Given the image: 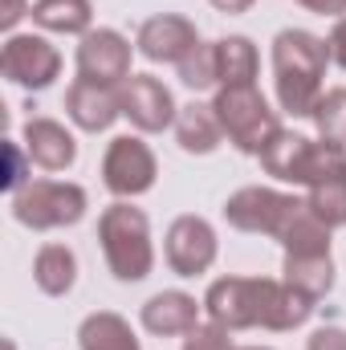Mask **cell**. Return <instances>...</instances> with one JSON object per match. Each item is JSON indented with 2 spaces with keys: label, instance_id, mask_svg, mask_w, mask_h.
<instances>
[{
  "label": "cell",
  "instance_id": "obj_1",
  "mask_svg": "<svg viewBox=\"0 0 346 350\" xmlns=\"http://www.w3.org/2000/svg\"><path fill=\"white\" fill-rule=\"evenodd\" d=\"M204 310L224 330H297L314 314V297L269 277H220L204 293Z\"/></svg>",
  "mask_w": 346,
  "mask_h": 350
},
{
  "label": "cell",
  "instance_id": "obj_2",
  "mask_svg": "<svg viewBox=\"0 0 346 350\" xmlns=\"http://www.w3.org/2000/svg\"><path fill=\"white\" fill-rule=\"evenodd\" d=\"M330 41L306 33V29H285L273 41V82L277 102L293 118H314L322 102V78L330 66Z\"/></svg>",
  "mask_w": 346,
  "mask_h": 350
},
{
  "label": "cell",
  "instance_id": "obj_3",
  "mask_svg": "<svg viewBox=\"0 0 346 350\" xmlns=\"http://www.w3.org/2000/svg\"><path fill=\"white\" fill-rule=\"evenodd\" d=\"M98 241H102V253L106 265L118 281H143L155 265V249H151V224L139 208L131 204H110L102 216H98Z\"/></svg>",
  "mask_w": 346,
  "mask_h": 350
},
{
  "label": "cell",
  "instance_id": "obj_4",
  "mask_svg": "<svg viewBox=\"0 0 346 350\" xmlns=\"http://www.w3.org/2000/svg\"><path fill=\"white\" fill-rule=\"evenodd\" d=\"M212 110H216V118H220L228 143H232L237 151H245V155H261L265 143L281 131L273 106L265 102V94H261L257 86H224L216 94Z\"/></svg>",
  "mask_w": 346,
  "mask_h": 350
},
{
  "label": "cell",
  "instance_id": "obj_5",
  "mask_svg": "<svg viewBox=\"0 0 346 350\" xmlns=\"http://www.w3.org/2000/svg\"><path fill=\"white\" fill-rule=\"evenodd\" d=\"M12 216L33 228V232H49V228H66L78 224L86 216V191L78 183H62V179H37L29 187H21L12 196Z\"/></svg>",
  "mask_w": 346,
  "mask_h": 350
},
{
  "label": "cell",
  "instance_id": "obj_6",
  "mask_svg": "<svg viewBox=\"0 0 346 350\" xmlns=\"http://www.w3.org/2000/svg\"><path fill=\"white\" fill-rule=\"evenodd\" d=\"M306 208V200H293L285 191L273 187H241L237 196H228L224 204V220L241 232H261V237H285V228L293 224V216Z\"/></svg>",
  "mask_w": 346,
  "mask_h": 350
},
{
  "label": "cell",
  "instance_id": "obj_7",
  "mask_svg": "<svg viewBox=\"0 0 346 350\" xmlns=\"http://www.w3.org/2000/svg\"><path fill=\"white\" fill-rule=\"evenodd\" d=\"M155 175H159L155 155H151V147H147L143 139L118 135V139L106 147V155H102V183H106L114 196H122V200L151 191V187H155Z\"/></svg>",
  "mask_w": 346,
  "mask_h": 350
},
{
  "label": "cell",
  "instance_id": "obj_8",
  "mask_svg": "<svg viewBox=\"0 0 346 350\" xmlns=\"http://www.w3.org/2000/svg\"><path fill=\"white\" fill-rule=\"evenodd\" d=\"M0 70H4V78L16 82V86L45 90V86H53V78L62 74V53H57L45 37L21 33V37H8V41H4Z\"/></svg>",
  "mask_w": 346,
  "mask_h": 350
},
{
  "label": "cell",
  "instance_id": "obj_9",
  "mask_svg": "<svg viewBox=\"0 0 346 350\" xmlns=\"http://www.w3.org/2000/svg\"><path fill=\"white\" fill-rule=\"evenodd\" d=\"M306 187H310L306 208H310L326 228H343L346 224V155H343V147L322 143L318 167H314V175H310Z\"/></svg>",
  "mask_w": 346,
  "mask_h": 350
},
{
  "label": "cell",
  "instance_id": "obj_10",
  "mask_svg": "<svg viewBox=\"0 0 346 350\" xmlns=\"http://www.w3.org/2000/svg\"><path fill=\"white\" fill-rule=\"evenodd\" d=\"M78 78L102 82V86H127L131 78V41L114 29L86 33L78 45Z\"/></svg>",
  "mask_w": 346,
  "mask_h": 350
},
{
  "label": "cell",
  "instance_id": "obj_11",
  "mask_svg": "<svg viewBox=\"0 0 346 350\" xmlns=\"http://www.w3.org/2000/svg\"><path fill=\"white\" fill-rule=\"evenodd\" d=\"M163 253H168V265L179 277H200L216 261V232L204 216H179L168 228Z\"/></svg>",
  "mask_w": 346,
  "mask_h": 350
},
{
  "label": "cell",
  "instance_id": "obj_12",
  "mask_svg": "<svg viewBox=\"0 0 346 350\" xmlns=\"http://www.w3.org/2000/svg\"><path fill=\"white\" fill-rule=\"evenodd\" d=\"M122 114H127L139 131L155 135V131H168V126H172L175 114H179V106H175L172 90L163 86L159 78H151V74H131L127 86H122Z\"/></svg>",
  "mask_w": 346,
  "mask_h": 350
},
{
  "label": "cell",
  "instance_id": "obj_13",
  "mask_svg": "<svg viewBox=\"0 0 346 350\" xmlns=\"http://www.w3.org/2000/svg\"><path fill=\"white\" fill-rule=\"evenodd\" d=\"M318 151H322V143H314L306 135H293V131H277L261 151V167L281 183H302L306 187L314 167H318Z\"/></svg>",
  "mask_w": 346,
  "mask_h": 350
},
{
  "label": "cell",
  "instance_id": "obj_14",
  "mask_svg": "<svg viewBox=\"0 0 346 350\" xmlns=\"http://www.w3.org/2000/svg\"><path fill=\"white\" fill-rule=\"evenodd\" d=\"M135 45H139V53L147 62H172V66H179L200 45V37H196V25L187 16L159 12V16H151V21L139 25V41Z\"/></svg>",
  "mask_w": 346,
  "mask_h": 350
},
{
  "label": "cell",
  "instance_id": "obj_15",
  "mask_svg": "<svg viewBox=\"0 0 346 350\" xmlns=\"http://www.w3.org/2000/svg\"><path fill=\"white\" fill-rule=\"evenodd\" d=\"M66 114L90 131H106L118 114H122V86H102V82H90V78H78L70 94H66Z\"/></svg>",
  "mask_w": 346,
  "mask_h": 350
},
{
  "label": "cell",
  "instance_id": "obj_16",
  "mask_svg": "<svg viewBox=\"0 0 346 350\" xmlns=\"http://www.w3.org/2000/svg\"><path fill=\"white\" fill-rule=\"evenodd\" d=\"M25 151H29V159H33L37 167H45V172H66V167H74V159H78L74 135H70L62 122H53V118H29V122H25Z\"/></svg>",
  "mask_w": 346,
  "mask_h": 350
},
{
  "label": "cell",
  "instance_id": "obj_17",
  "mask_svg": "<svg viewBox=\"0 0 346 350\" xmlns=\"http://www.w3.org/2000/svg\"><path fill=\"white\" fill-rule=\"evenodd\" d=\"M143 326L159 338H175V334H191L200 326V306L196 297L179 293V289H163L143 306Z\"/></svg>",
  "mask_w": 346,
  "mask_h": 350
},
{
  "label": "cell",
  "instance_id": "obj_18",
  "mask_svg": "<svg viewBox=\"0 0 346 350\" xmlns=\"http://www.w3.org/2000/svg\"><path fill=\"white\" fill-rule=\"evenodd\" d=\"M175 139H179V147L187 155H212L220 147V139H224V126H220V118H216L212 106L187 102L175 114Z\"/></svg>",
  "mask_w": 346,
  "mask_h": 350
},
{
  "label": "cell",
  "instance_id": "obj_19",
  "mask_svg": "<svg viewBox=\"0 0 346 350\" xmlns=\"http://www.w3.org/2000/svg\"><path fill=\"white\" fill-rule=\"evenodd\" d=\"M78 347L82 350H143L139 338H135V330H131V322L110 314V310H98V314H90L82 322Z\"/></svg>",
  "mask_w": 346,
  "mask_h": 350
},
{
  "label": "cell",
  "instance_id": "obj_20",
  "mask_svg": "<svg viewBox=\"0 0 346 350\" xmlns=\"http://www.w3.org/2000/svg\"><path fill=\"white\" fill-rule=\"evenodd\" d=\"M33 277L41 285V293L49 297H66L78 281V257L66 249V245H45L33 261Z\"/></svg>",
  "mask_w": 346,
  "mask_h": 350
},
{
  "label": "cell",
  "instance_id": "obj_21",
  "mask_svg": "<svg viewBox=\"0 0 346 350\" xmlns=\"http://www.w3.org/2000/svg\"><path fill=\"white\" fill-rule=\"evenodd\" d=\"M285 285H293L306 297H326L334 289V261L330 253H314V257H285Z\"/></svg>",
  "mask_w": 346,
  "mask_h": 350
},
{
  "label": "cell",
  "instance_id": "obj_22",
  "mask_svg": "<svg viewBox=\"0 0 346 350\" xmlns=\"http://www.w3.org/2000/svg\"><path fill=\"white\" fill-rule=\"evenodd\" d=\"M216 66H220V90L253 86V78H257V49H253V41L249 37L216 41Z\"/></svg>",
  "mask_w": 346,
  "mask_h": 350
},
{
  "label": "cell",
  "instance_id": "obj_23",
  "mask_svg": "<svg viewBox=\"0 0 346 350\" xmlns=\"http://www.w3.org/2000/svg\"><path fill=\"white\" fill-rule=\"evenodd\" d=\"M33 21L49 33H86L94 21V8H90V0H37Z\"/></svg>",
  "mask_w": 346,
  "mask_h": 350
},
{
  "label": "cell",
  "instance_id": "obj_24",
  "mask_svg": "<svg viewBox=\"0 0 346 350\" xmlns=\"http://www.w3.org/2000/svg\"><path fill=\"white\" fill-rule=\"evenodd\" d=\"M281 245H285V257H314V253H330V228H326L310 208H302V212L293 216V224L285 228Z\"/></svg>",
  "mask_w": 346,
  "mask_h": 350
},
{
  "label": "cell",
  "instance_id": "obj_25",
  "mask_svg": "<svg viewBox=\"0 0 346 350\" xmlns=\"http://www.w3.org/2000/svg\"><path fill=\"white\" fill-rule=\"evenodd\" d=\"M179 82H183L187 90H196V94L220 82V66H216V41H212V45H204V41H200V45H196V49H191V53L179 62Z\"/></svg>",
  "mask_w": 346,
  "mask_h": 350
},
{
  "label": "cell",
  "instance_id": "obj_26",
  "mask_svg": "<svg viewBox=\"0 0 346 350\" xmlns=\"http://www.w3.org/2000/svg\"><path fill=\"white\" fill-rule=\"evenodd\" d=\"M314 122H318L322 143H334V147L346 151V86L322 94V102L314 110Z\"/></svg>",
  "mask_w": 346,
  "mask_h": 350
},
{
  "label": "cell",
  "instance_id": "obj_27",
  "mask_svg": "<svg viewBox=\"0 0 346 350\" xmlns=\"http://www.w3.org/2000/svg\"><path fill=\"white\" fill-rule=\"evenodd\" d=\"M183 350H237V347H232L224 326L208 322V326H196L191 334H183Z\"/></svg>",
  "mask_w": 346,
  "mask_h": 350
},
{
  "label": "cell",
  "instance_id": "obj_28",
  "mask_svg": "<svg viewBox=\"0 0 346 350\" xmlns=\"http://www.w3.org/2000/svg\"><path fill=\"white\" fill-rule=\"evenodd\" d=\"M306 350H346V330L343 326H322L310 334V347Z\"/></svg>",
  "mask_w": 346,
  "mask_h": 350
},
{
  "label": "cell",
  "instance_id": "obj_29",
  "mask_svg": "<svg viewBox=\"0 0 346 350\" xmlns=\"http://www.w3.org/2000/svg\"><path fill=\"white\" fill-rule=\"evenodd\" d=\"M4 151H8V175H4V187L16 196L21 187H29V183H25V163H21V151H16V143H8Z\"/></svg>",
  "mask_w": 346,
  "mask_h": 350
},
{
  "label": "cell",
  "instance_id": "obj_30",
  "mask_svg": "<svg viewBox=\"0 0 346 350\" xmlns=\"http://www.w3.org/2000/svg\"><path fill=\"white\" fill-rule=\"evenodd\" d=\"M21 16H33V8L25 0H0V29H16Z\"/></svg>",
  "mask_w": 346,
  "mask_h": 350
},
{
  "label": "cell",
  "instance_id": "obj_31",
  "mask_svg": "<svg viewBox=\"0 0 346 350\" xmlns=\"http://www.w3.org/2000/svg\"><path fill=\"white\" fill-rule=\"evenodd\" d=\"M297 4L310 8V12H322V16H338V21L346 12V0H297Z\"/></svg>",
  "mask_w": 346,
  "mask_h": 350
},
{
  "label": "cell",
  "instance_id": "obj_32",
  "mask_svg": "<svg viewBox=\"0 0 346 350\" xmlns=\"http://www.w3.org/2000/svg\"><path fill=\"white\" fill-rule=\"evenodd\" d=\"M330 57L346 70V16L334 25V33H330Z\"/></svg>",
  "mask_w": 346,
  "mask_h": 350
},
{
  "label": "cell",
  "instance_id": "obj_33",
  "mask_svg": "<svg viewBox=\"0 0 346 350\" xmlns=\"http://www.w3.org/2000/svg\"><path fill=\"white\" fill-rule=\"evenodd\" d=\"M257 0H212V8H220V12H249Z\"/></svg>",
  "mask_w": 346,
  "mask_h": 350
},
{
  "label": "cell",
  "instance_id": "obj_34",
  "mask_svg": "<svg viewBox=\"0 0 346 350\" xmlns=\"http://www.w3.org/2000/svg\"><path fill=\"white\" fill-rule=\"evenodd\" d=\"M249 350H269V347H249Z\"/></svg>",
  "mask_w": 346,
  "mask_h": 350
}]
</instances>
